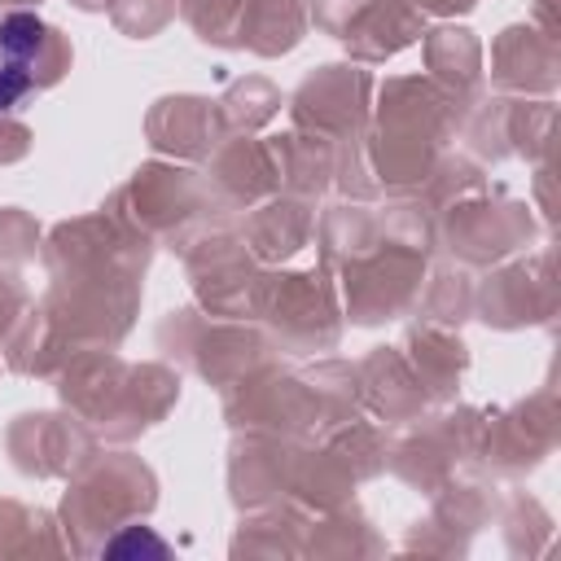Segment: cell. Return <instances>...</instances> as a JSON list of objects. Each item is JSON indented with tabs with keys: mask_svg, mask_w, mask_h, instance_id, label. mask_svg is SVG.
Instances as JSON below:
<instances>
[{
	"mask_svg": "<svg viewBox=\"0 0 561 561\" xmlns=\"http://www.w3.org/2000/svg\"><path fill=\"white\" fill-rule=\"evenodd\" d=\"M53 66V35L35 13H0V110H13Z\"/></svg>",
	"mask_w": 561,
	"mask_h": 561,
	"instance_id": "1",
	"label": "cell"
}]
</instances>
